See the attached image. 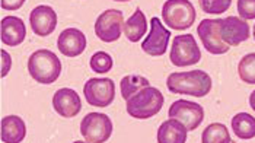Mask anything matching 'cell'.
I'll list each match as a JSON object with an SVG mask.
<instances>
[{
  "label": "cell",
  "instance_id": "8fae6325",
  "mask_svg": "<svg viewBox=\"0 0 255 143\" xmlns=\"http://www.w3.org/2000/svg\"><path fill=\"white\" fill-rule=\"evenodd\" d=\"M169 38H171V32L162 25L160 19L152 18V20H150V34L146 37V40L141 42V48L149 56H153V57L163 56L166 48H168Z\"/></svg>",
  "mask_w": 255,
  "mask_h": 143
},
{
  "label": "cell",
  "instance_id": "cb8c5ba5",
  "mask_svg": "<svg viewBox=\"0 0 255 143\" xmlns=\"http://www.w3.org/2000/svg\"><path fill=\"white\" fill-rule=\"evenodd\" d=\"M91 69L97 73H108L113 69V59L110 54L104 53V51H98L91 57Z\"/></svg>",
  "mask_w": 255,
  "mask_h": 143
},
{
  "label": "cell",
  "instance_id": "83f0119b",
  "mask_svg": "<svg viewBox=\"0 0 255 143\" xmlns=\"http://www.w3.org/2000/svg\"><path fill=\"white\" fill-rule=\"evenodd\" d=\"M10 66H12V60H10V56L1 50V76H6L10 70Z\"/></svg>",
  "mask_w": 255,
  "mask_h": 143
},
{
  "label": "cell",
  "instance_id": "7a4b0ae2",
  "mask_svg": "<svg viewBox=\"0 0 255 143\" xmlns=\"http://www.w3.org/2000/svg\"><path fill=\"white\" fill-rule=\"evenodd\" d=\"M163 101L165 98L157 88L146 86L127 100V113L133 119L146 120L156 116L163 107Z\"/></svg>",
  "mask_w": 255,
  "mask_h": 143
},
{
  "label": "cell",
  "instance_id": "ffe728a7",
  "mask_svg": "<svg viewBox=\"0 0 255 143\" xmlns=\"http://www.w3.org/2000/svg\"><path fill=\"white\" fill-rule=\"evenodd\" d=\"M232 130L239 139L250 141L255 138V117L248 113H239L232 119Z\"/></svg>",
  "mask_w": 255,
  "mask_h": 143
},
{
  "label": "cell",
  "instance_id": "e0dca14e",
  "mask_svg": "<svg viewBox=\"0 0 255 143\" xmlns=\"http://www.w3.org/2000/svg\"><path fill=\"white\" fill-rule=\"evenodd\" d=\"M159 143H185L187 142V129L181 122L169 119L160 124L157 130Z\"/></svg>",
  "mask_w": 255,
  "mask_h": 143
},
{
  "label": "cell",
  "instance_id": "ac0fdd59",
  "mask_svg": "<svg viewBox=\"0 0 255 143\" xmlns=\"http://www.w3.org/2000/svg\"><path fill=\"white\" fill-rule=\"evenodd\" d=\"M26 127L18 116H7L1 119V142L19 143L25 139Z\"/></svg>",
  "mask_w": 255,
  "mask_h": 143
},
{
  "label": "cell",
  "instance_id": "603a6c76",
  "mask_svg": "<svg viewBox=\"0 0 255 143\" xmlns=\"http://www.w3.org/2000/svg\"><path fill=\"white\" fill-rule=\"evenodd\" d=\"M239 78L248 85H255V53L247 54L238 64Z\"/></svg>",
  "mask_w": 255,
  "mask_h": 143
},
{
  "label": "cell",
  "instance_id": "4fadbf2b",
  "mask_svg": "<svg viewBox=\"0 0 255 143\" xmlns=\"http://www.w3.org/2000/svg\"><path fill=\"white\" fill-rule=\"evenodd\" d=\"M53 107L59 116L64 119H72L80 113L82 102L76 91L69 88H61L53 97Z\"/></svg>",
  "mask_w": 255,
  "mask_h": 143
},
{
  "label": "cell",
  "instance_id": "8992f818",
  "mask_svg": "<svg viewBox=\"0 0 255 143\" xmlns=\"http://www.w3.org/2000/svg\"><path fill=\"white\" fill-rule=\"evenodd\" d=\"M171 63L177 67L193 66L201 60V51L197 45L194 35H177L171 47Z\"/></svg>",
  "mask_w": 255,
  "mask_h": 143
},
{
  "label": "cell",
  "instance_id": "4dcf8cb0",
  "mask_svg": "<svg viewBox=\"0 0 255 143\" xmlns=\"http://www.w3.org/2000/svg\"><path fill=\"white\" fill-rule=\"evenodd\" d=\"M254 40H255V26H254Z\"/></svg>",
  "mask_w": 255,
  "mask_h": 143
},
{
  "label": "cell",
  "instance_id": "f546056e",
  "mask_svg": "<svg viewBox=\"0 0 255 143\" xmlns=\"http://www.w3.org/2000/svg\"><path fill=\"white\" fill-rule=\"evenodd\" d=\"M116 1H130V0H116Z\"/></svg>",
  "mask_w": 255,
  "mask_h": 143
},
{
  "label": "cell",
  "instance_id": "7c38bea8",
  "mask_svg": "<svg viewBox=\"0 0 255 143\" xmlns=\"http://www.w3.org/2000/svg\"><path fill=\"white\" fill-rule=\"evenodd\" d=\"M29 23L35 35L48 37L50 34L54 32L57 26V13L54 12L53 7L47 4H41L32 9L29 15Z\"/></svg>",
  "mask_w": 255,
  "mask_h": 143
},
{
  "label": "cell",
  "instance_id": "9c48e42d",
  "mask_svg": "<svg viewBox=\"0 0 255 143\" xmlns=\"http://www.w3.org/2000/svg\"><path fill=\"white\" fill-rule=\"evenodd\" d=\"M124 26L123 12L117 9H108L101 13L95 22V34L104 42H114L121 37Z\"/></svg>",
  "mask_w": 255,
  "mask_h": 143
},
{
  "label": "cell",
  "instance_id": "5b68a950",
  "mask_svg": "<svg viewBox=\"0 0 255 143\" xmlns=\"http://www.w3.org/2000/svg\"><path fill=\"white\" fill-rule=\"evenodd\" d=\"M80 133L89 143H105L113 133V122L108 116L91 113L80 123Z\"/></svg>",
  "mask_w": 255,
  "mask_h": 143
},
{
  "label": "cell",
  "instance_id": "5bb4252c",
  "mask_svg": "<svg viewBox=\"0 0 255 143\" xmlns=\"http://www.w3.org/2000/svg\"><path fill=\"white\" fill-rule=\"evenodd\" d=\"M220 34L226 44L236 47L241 42L250 38V25L245 22V19H241L236 16H228L222 19Z\"/></svg>",
  "mask_w": 255,
  "mask_h": 143
},
{
  "label": "cell",
  "instance_id": "2e32d148",
  "mask_svg": "<svg viewBox=\"0 0 255 143\" xmlns=\"http://www.w3.org/2000/svg\"><path fill=\"white\" fill-rule=\"evenodd\" d=\"M26 28L23 20L18 16H6L1 19V42L10 47H16L23 42Z\"/></svg>",
  "mask_w": 255,
  "mask_h": 143
},
{
  "label": "cell",
  "instance_id": "f1b7e54d",
  "mask_svg": "<svg viewBox=\"0 0 255 143\" xmlns=\"http://www.w3.org/2000/svg\"><path fill=\"white\" fill-rule=\"evenodd\" d=\"M250 105H251V108L255 111V91L251 92V95H250Z\"/></svg>",
  "mask_w": 255,
  "mask_h": 143
},
{
  "label": "cell",
  "instance_id": "d4e9b609",
  "mask_svg": "<svg viewBox=\"0 0 255 143\" xmlns=\"http://www.w3.org/2000/svg\"><path fill=\"white\" fill-rule=\"evenodd\" d=\"M198 1L204 12L215 13V15H220V13L226 12L232 3V0H198Z\"/></svg>",
  "mask_w": 255,
  "mask_h": 143
},
{
  "label": "cell",
  "instance_id": "d6986e66",
  "mask_svg": "<svg viewBox=\"0 0 255 143\" xmlns=\"http://www.w3.org/2000/svg\"><path fill=\"white\" fill-rule=\"evenodd\" d=\"M123 31L124 35L131 42H137L147 31V22L144 13L140 9H136V12L127 19V22H124Z\"/></svg>",
  "mask_w": 255,
  "mask_h": 143
},
{
  "label": "cell",
  "instance_id": "44dd1931",
  "mask_svg": "<svg viewBox=\"0 0 255 143\" xmlns=\"http://www.w3.org/2000/svg\"><path fill=\"white\" fill-rule=\"evenodd\" d=\"M203 143H231V135L225 124L220 123H212L206 127V130L201 135Z\"/></svg>",
  "mask_w": 255,
  "mask_h": 143
},
{
  "label": "cell",
  "instance_id": "277c9868",
  "mask_svg": "<svg viewBox=\"0 0 255 143\" xmlns=\"http://www.w3.org/2000/svg\"><path fill=\"white\" fill-rule=\"evenodd\" d=\"M163 22L177 31L193 26L196 20V9L190 0H166L162 7Z\"/></svg>",
  "mask_w": 255,
  "mask_h": 143
},
{
  "label": "cell",
  "instance_id": "4316f807",
  "mask_svg": "<svg viewBox=\"0 0 255 143\" xmlns=\"http://www.w3.org/2000/svg\"><path fill=\"white\" fill-rule=\"evenodd\" d=\"M25 0H1V9L4 10H18L23 6Z\"/></svg>",
  "mask_w": 255,
  "mask_h": 143
},
{
  "label": "cell",
  "instance_id": "30bf717a",
  "mask_svg": "<svg viewBox=\"0 0 255 143\" xmlns=\"http://www.w3.org/2000/svg\"><path fill=\"white\" fill-rule=\"evenodd\" d=\"M169 117L181 122L187 130H196L204 119V110L200 104L178 100L169 108Z\"/></svg>",
  "mask_w": 255,
  "mask_h": 143
},
{
  "label": "cell",
  "instance_id": "6da1fadb",
  "mask_svg": "<svg viewBox=\"0 0 255 143\" xmlns=\"http://www.w3.org/2000/svg\"><path fill=\"white\" fill-rule=\"evenodd\" d=\"M166 86L172 94L201 98L212 91V78L203 70L177 72L168 76Z\"/></svg>",
  "mask_w": 255,
  "mask_h": 143
},
{
  "label": "cell",
  "instance_id": "7402d4cb",
  "mask_svg": "<svg viewBox=\"0 0 255 143\" xmlns=\"http://www.w3.org/2000/svg\"><path fill=\"white\" fill-rule=\"evenodd\" d=\"M146 86H150L149 81L143 76H138V75H127L121 79V83H120L121 95L126 101Z\"/></svg>",
  "mask_w": 255,
  "mask_h": 143
},
{
  "label": "cell",
  "instance_id": "ba28073f",
  "mask_svg": "<svg viewBox=\"0 0 255 143\" xmlns=\"http://www.w3.org/2000/svg\"><path fill=\"white\" fill-rule=\"evenodd\" d=\"M220 25L222 19H203L197 28V34L204 48L212 54H225L229 51V44L222 38Z\"/></svg>",
  "mask_w": 255,
  "mask_h": 143
},
{
  "label": "cell",
  "instance_id": "52a82bcc",
  "mask_svg": "<svg viewBox=\"0 0 255 143\" xmlns=\"http://www.w3.org/2000/svg\"><path fill=\"white\" fill-rule=\"evenodd\" d=\"M83 94L91 105L105 108L116 98V85L108 78H92L85 83Z\"/></svg>",
  "mask_w": 255,
  "mask_h": 143
},
{
  "label": "cell",
  "instance_id": "3957f363",
  "mask_svg": "<svg viewBox=\"0 0 255 143\" xmlns=\"http://www.w3.org/2000/svg\"><path fill=\"white\" fill-rule=\"evenodd\" d=\"M28 70L31 78L42 85H50L59 79L61 61L50 50H38L29 56Z\"/></svg>",
  "mask_w": 255,
  "mask_h": 143
},
{
  "label": "cell",
  "instance_id": "484cf974",
  "mask_svg": "<svg viewBox=\"0 0 255 143\" xmlns=\"http://www.w3.org/2000/svg\"><path fill=\"white\" fill-rule=\"evenodd\" d=\"M238 12L242 19H255V0H238Z\"/></svg>",
  "mask_w": 255,
  "mask_h": 143
},
{
  "label": "cell",
  "instance_id": "9a60e30c",
  "mask_svg": "<svg viewBox=\"0 0 255 143\" xmlns=\"http://www.w3.org/2000/svg\"><path fill=\"white\" fill-rule=\"evenodd\" d=\"M57 47L66 57H78L86 48V37L78 28L64 29L59 35Z\"/></svg>",
  "mask_w": 255,
  "mask_h": 143
}]
</instances>
